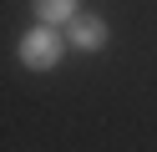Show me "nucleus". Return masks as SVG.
I'll return each mask as SVG.
<instances>
[{
    "instance_id": "nucleus-2",
    "label": "nucleus",
    "mask_w": 157,
    "mask_h": 152,
    "mask_svg": "<svg viewBox=\"0 0 157 152\" xmlns=\"http://www.w3.org/2000/svg\"><path fill=\"white\" fill-rule=\"evenodd\" d=\"M106 36H112V30H106V20L96 15V10H76V15L66 20V41H71L76 51H101Z\"/></svg>"
},
{
    "instance_id": "nucleus-3",
    "label": "nucleus",
    "mask_w": 157,
    "mask_h": 152,
    "mask_svg": "<svg viewBox=\"0 0 157 152\" xmlns=\"http://www.w3.org/2000/svg\"><path fill=\"white\" fill-rule=\"evenodd\" d=\"M76 10H81V0H36V20H46V25H66Z\"/></svg>"
},
{
    "instance_id": "nucleus-1",
    "label": "nucleus",
    "mask_w": 157,
    "mask_h": 152,
    "mask_svg": "<svg viewBox=\"0 0 157 152\" xmlns=\"http://www.w3.org/2000/svg\"><path fill=\"white\" fill-rule=\"evenodd\" d=\"M15 56H21V66H25V71H51V66H61V56H66V41H61V30H56V25L36 20V25L21 36Z\"/></svg>"
}]
</instances>
